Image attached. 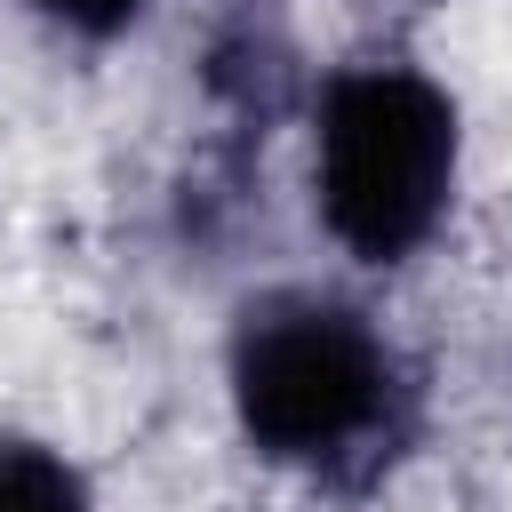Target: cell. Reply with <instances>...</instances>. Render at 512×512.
I'll list each match as a JSON object with an SVG mask.
<instances>
[{
	"label": "cell",
	"instance_id": "cell-2",
	"mask_svg": "<svg viewBox=\"0 0 512 512\" xmlns=\"http://www.w3.org/2000/svg\"><path fill=\"white\" fill-rule=\"evenodd\" d=\"M232 408L264 456L344 464L392 432L400 368L360 312L328 296H272L248 304L232 336Z\"/></svg>",
	"mask_w": 512,
	"mask_h": 512
},
{
	"label": "cell",
	"instance_id": "cell-4",
	"mask_svg": "<svg viewBox=\"0 0 512 512\" xmlns=\"http://www.w3.org/2000/svg\"><path fill=\"white\" fill-rule=\"evenodd\" d=\"M40 16H56L64 32H88V40H112V32H128L152 0H32Z\"/></svg>",
	"mask_w": 512,
	"mask_h": 512
},
{
	"label": "cell",
	"instance_id": "cell-1",
	"mask_svg": "<svg viewBox=\"0 0 512 512\" xmlns=\"http://www.w3.org/2000/svg\"><path fill=\"white\" fill-rule=\"evenodd\" d=\"M320 224L360 264H400L432 240L456 192V104L408 64H352L320 88L312 136Z\"/></svg>",
	"mask_w": 512,
	"mask_h": 512
},
{
	"label": "cell",
	"instance_id": "cell-3",
	"mask_svg": "<svg viewBox=\"0 0 512 512\" xmlns=\"http://www.w3.org/2000/svg\"><path fill=\"white\" fill-rule=\"evenodd\" d=\"M0 512H88V488L40 440H0Z\"/></svg>",
	"mask_w": 512,
	"mask_h": 512
}]
</instances>
